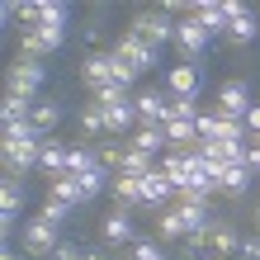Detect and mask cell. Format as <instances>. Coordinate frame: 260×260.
Returning a JSON list of instances; mask_svg holds the SVG:
<instances>
[{
    "mask_svg": "<svg viewBox=\"0 0 260 260\" xmlns=\"http://www.w3.org/2000/svg\"><path fill=\"white\" fill-rule=\"evenodd\" d=\"M128 142H133V147H142L147 156H156V161L166 156V151H171V142H166V133H161V128H147V123H137V133L128 137Z\"/></svg>",
    "mask_w": 260,
    "mask_h": 260,
    "instance_id": "44dd1931",
    "label": "cell"
},
{
    "mask_svg": "<svg viewBox=\"0 0 260 260\" xmlns=\"http://www.w3.org/2000/svg\"><path fill=\"white\" fill-rule=\"evenodd\" d=\"M109 52L118 57V62H128V67H133L137 76H147L151 67H156V48H151V43H142L137 34H128V28H123V38H118Z\"/></svg>",
    "mask_w": 260,
    "mask_h": 260,
    "instance_id": "52a82bcc",
    "label": "cell"
},
{
    "mask_svg": "<svg viewBox=\"0 0 260 260\" xmlns=\"http://www.w3.org/2000/svg\"><path fill=\"white\" fill-rule=\"evenodd\" d=\"M0 260H24V255H19V251H5V255H0Z\"/></svg>",
    "mask_w": 260,
    "mask_h": 260,
    "instance_id": "8d00e7d4",
    "label": "cell"
},
{
    "mask_svg": "<svg viewBox=\"0 0 260 260\" xmlns=\"http://www.w3.org/2000/svg\"><path fill=\"white\" fill-rule=\"evenodd\" d=\"M81 137H85V142H100V137H109V123H104V104L90 100L85 109H81Z\"/></svg>",
    "mask_w": 260,
    "mask_h": 260,
    "instance_id": "7402d4cb",
    "label": "cell"
},
{
    "mask_svg": "<svg viewBox=\"0 0 260 260\" xmlns=\"http://www.w3.org/2000/svg\"><path fill=\"white\" fill-rule=\"evenodd\" d=\"M57 123H62V104H57V100H38V104H34V128H38L43 137H52Z\"/></svg>",
    "mask_w": 260,
    "mask_h": 260,
    "instance_id": "cb8c5ba5",
    "label": "cell"
},
{
    "mask_svg": "<svg viewBox=\"0 0 260 260\" xmlns=\"http://www.w3.org/2000/svg\"><path fill=\"white\" fill-rule=\"evenodd\" d=\"M222 118H246L255 109V100H251V85L241 81V76H232V81H222L218 85V104H213Z\"/></svg>",
    "mask_w": 260,
    "mask_h": 260,
    "instance_id": "8992f818",
    "label": "cell"
},
{
    "mask_svg": "<svg viewBox=\"0 0 260 260\" xmlns=\"http://www.w3.org/2000/svg\"><path fill=\"white\" fill-rule=\"evenodd\" d=\"M43 137L34 123H19V128H5V137H0V156H5V175H28V171H38V161H43Z\"/></svg>",
    "mask_w": 260,
    "mask_h": 260,
    "instance_id": "6da1fadb",
    "label": "cell"
},
{
    "mask_svg": "<svg viewBox=\"0 0 260 260\" xmlns=\"http://www.w3.org/2000/svg\"><path fill=\"white\" fill-rule=\"evenodd\" d=\"M171 95H166L161 85H142L133 95V109H137V123H147V128H166V118H171Z\"/></svg>",
    "mask_w": 260,
    "mask_h": 260,
    "instance_id": "5b68a950",
    "label": "cell"
},
{
    "mask_svg": "<svg viewBox=\"0 0 260 260\" xmlns=\"http://www.w3.org/2000/svg\"><path fill=\"white\" fill-rule=\"evenodd\" d=\"M90 171H100V151L95 147H71L67 151V175H90Z\"/></svg>",
    "mask_w": 260,
    "mask_h": 260,
    "instance_id": "603a6c76",
    "label": "cell"
},
{
    "mask_svg": "<svg viewBox=\"0 0 260 260\" xmlns=\"http://www.w3.org/2000/svg\"><path fill=\"white\" fill-rule=\"evenodd\" d=\"M175 204V185H171V180H166V171H161V166H156V171H151L147 180H142V208H171Z\"/></svg>",
    "mask_w": 260,
    "mask_h": 260,
    "instance_id": "4fadbf2b",
    "label": "cell"
},
{
    "mask_svg": "<svg viewBox=\"0 0 260 260\" xmlns=\"http://www.w3.org/2000/svg\"><path fill=\"white\" fill-rule=\"evenodd\" d=\"M0 118H5V128L34 123V104H28V100H14V95H5V104H0Z\"/></svg>",
    "mask_w": 260,
    "mask_h": 260,
    "instance_id": "83f0119b",
    "label": "cell"
},
{
    "mask_svg": "<svg viewBox=\"0 0 260 260\" xmlns=\"http://www.w3.org/2000/svg\"><path fill=\"white\" fill-rule=\"evenodd\" d=\"M237 251H241V232L218 218L213 222V237H208V255H237Z\"/></svg>",
    "mask_w": 260,
    "mask_h": 260,
    "instance_id": "ffe728a7",
    "label": "cell"
},
{
    "mask_svg": "<svg viewBox=\"0 0 260 260\" xmlns=\"http://www.w3.org/2000/svg\"><path fill=\"white\" fill-rule=\"evenodd\" d=\"M199 114H204V109H199V100H175L171 104V118H189V123H199Z\"/></svg>",
    "mask_w": 260,
    "mask_h": 260,
    "instance_id": "d6a6232c",
    "label": "cell"
},
{
    "mask_svg": "<svg viewBox=\"0 0 260 260\" xmlns=\"http://www.w3.org/2000/svg\"><path fill=\"white\" fill-rule=\"evenodd\" d=\"M133 95H137V90H128V85L109 81V85H100L90 100H95V104H104V109H114V104H133Z\"/></svg>",
    "mask_w": 260,
    "mask_h": 260,
    "instance_id": "f1b7e54d",
    "label": "cell"
},
{
    "mask_svg": "<svg viewBox=\"0 0 260 260\" xmlns=\"http://www.w3.org/2000/svg\"><path fill=\"white\" fill-rule=\"evenodd\" d=\"M213 142H251L246 118H222L218 114V133H213Z\"/></svg>",
    "mask_w": 260,
    "mask_h": 260,
    "instance_id": "f546056e",
    "label": "cell"
},
{
    "mask_svg": "<svg viewBox=\"0 0 260 260\" xmlns=\"http://www.w3.org/2000/svg\"><path fill=\"white\" fill-rule=\"evenodd\" d=\"M100 241H104V246H128L133 251V241H137V232H133V213L128 208H109V213H104V222H100Z\"/></svg>",
    "mask_w": 260,
    "mask_h": 260,
    "instance_id": "9c48e42d",
    "label": "cell"
},
{
    "mask_svg": "<svg viewBox=\"0 0 260 260\" xmlns=\"http://www.w3.org/2000/svg\"><path fill=\"white\" fill-rule=\"evenodd\" d=\"M62 43H67V24H38V28H24L19 57H28V62H43V57H52Z\"/></svg>",
    "mask_w": 260,
    "mask_h": 260,
    "instance_id": "277c9868",
    "label": "cell"
},
{
    "mask_svg": "<svg viewBox=\"0 0 260 260\" xmlns=\"http://www.w3.org/2000/svg\"><path fill=\"white\" fill-rule=\"evenodd\" d=\"M241 166H246V171L260 180V142H251V147H246V161H241Z\"/></svg>",
    "mask_w": 260,
    "mask_h": 260,
    "instance_id": "d590c367",
    "label": "cell"
},
{
    "mask_svg": "<svg viewBox=\"0 0 260 260\" xmlns=\"http://www.w3.org/2000/svg\"><path fill=\"white\" fill-rule=\"evenodd\" d=\"M156 237H161V241H185V218H180L175 204L156 213Z\"/></svg>",
    "mask_w": 260,
    "mask_h": 260,
    "instance_id": "484cf974",
    "label": "cell"
},
{
    "mask_svg": "<svg viewBox=\"0 0 260 260\" xmlns=\"http://www.w3.org/2000/svg\"><path fill=\"white\" fill-rule=\"evenodd\" d=\"M48 199H57V204H67V208L85 204V194H81V180H76V175H62V180H52V185H48Z\"/></svg>",
    "mask_w": 260,
    "mask_h": 260,
    "instance_id": "4316f807",
    "label": "cell"
},
{
    "mask_svg": "<svg viewBox=\"0 0 260 260\" xmlns=\"http://www.w3.org/2000/svg\"><path fill=\"white\" fill-rule=\"evenodd\" d=\"M43 81H48V67H43V62H28V57H19V62L5 71V95L38 104V100H43Z\"/></svg>",
    "mask_w": 260,
    "mask_h": 260,
    "instance_id": "7a4b0ae2",
    "label": "cell"
},
{
    "mask_svg": "<svg viewBox=\"0 0 260 260\" xmlns=\"http://www.w3.org/2000/svg\"><path fill=\"white\" fill-rule=\"evenodd\" d=\"M67 213H71L67 204H57V199H43L38 218H43V222H52V227H62V222H67Z\"/></svg>",
    "mask_w": 260,
    "mask_h": 260,
    "instance_id": "4dcf8cb0",
    "label": "cell"
},
{
    "mask_svg": "<svg viewBox=\"0 0 260 260\" xmlns=\"http://www.w3.org/2000/svg\"><path fill=\"white\" fill-rule=\"evenodd\" d=\"M166 260H171V255H166Z\"/></svg>",
    "mask_w": 260,
    "mask_h": 260,
    "instance_id": "ab89813d",
    "label": "cell"
},
{
    "mask_svg": "<svg viewBox=\"0 0 260 260\" xmlns=\"http://www.w3.org/2000/svg\"><path fill=\"white\" fill-rule=\"evenodd\" d=\"M128 34H137L142 43H151V48H166V43H175V19L166 14L161 5H151V10H137L133 14V24H128Z\"/></svg>",
    "mask_w": 260,
    "mask_h": 260,
    "instance_id": "3957f363",
    "label": "cell"
},
{
    "mask_svg": "<svg viewBox=\"0 0 260 260\" xmlns=\"http://www.w3.org/2000/svg\"><path fill=\"white\" fill-rule=\"evenodd\" d=\"M48 260H85V251H81V246H71V241H62V246H57Z\"/></svg>",
    "mask_w": 260,
    "mask_h": 260,
    "instance_id": "836d02e7",
    "label": "cell"
},
{
    "mask_svg": "<svg viewBox=\"0 0 260 260\" xmlns=\"http://www.w3.org/2000/svg\"><path fill=\"white\" fill-rule=\"evenodd\" d=\"M109 194H114V208H142V180H133V175H114L109 180Z\"/></svg>",
    "mask_w": 260,
    "mask_h": 260,
    "instance_id": "e0dca14e",
    "label": "cell"
},
{
    "mask_svg": "<svg viewBox=\"0 0 260 260\" xmlns=\"http://www.w3.org/2000/svg\"><path fill=\"white\" fill-rule=\"evenodd\" d=\"M241 260H260V237H241Z\"/></svg>",
    "mask_w": 260,
    "mask_h": 260,
    "instance_id": "e575fe53",
    "label": "cell"
},
{
    "mask_svg": "<svg viewBox=\"0 0 260 260\" xmlns=\"http://www.w3.org/2000/svg\"><path fill=\"white\" fill-rule=\"evenodd\" d=\"M118 260H133V255H118Z\"/></svg>",
    "mask_w": 260,
    "mask_h": 260,
    "instance_id": "f35d334b",
    "label": "cell"
},
{
    "mask_svg": "<svg viewBox=\"0 0 260 260\" xmlns=\"http://www.w3.org/2000/svg\"><path fill=\"white\" fill-rule=\"evenodd\" d=\"M251 185H255V175L246 171V166H227V171L218 175V194H222V199H241V194H251Z\"/></svg>",
    "mask_w": 260,
    "mask_h": 260,
    "instance_id": "ac0fdd59",
    "label": "cell"
},
{
    "mask_svg": "<svg viewBox=\"0 0 260 260\" xmlns=\"http://www.w3.org/2000/svg\"><path fill=\"white\" fill-rule=\"evenodd\" d=\"M156 166H161L156 156H147L142 147H133V142H128V147H123V161H118V175H133V180H147L151 171H156Z\"/></svg>",
    "mask_w": 260,
    "mask_h": 260,
    "instance_id": "2e32d148",
    "label": "cell"
},
{
    "mask_svg": "<svg viewBox=\"0 0 260 260\" xmlns=\"http://www.w3.org/2000/svg\"><path fill=\"white\" fill-rule=\"evenodd\" d=\"M67 151H71V147H67V142H57V137H48V142H43V161H38V171L48 175V185L67 175Z\"/></svg>",
    "mask_w": 260,
    "mask_h": 260,
    "instance_id": "9a60e30c",
    "label": "cell"
},
{
    "mask_svg": "<svg viewBox=\"0 0 260 260\" xmlns=\"http://www.w3.org/2000/svg\"><path fill=\"white\" fill-rule=\"evenodd\" d=\"M255 34H260V19H255V10L251 14H241V19H232L227 24V43H237V48H246V43H255Z\"/></svg>",
    "mask_w": 260,
    "mask_h": 260,
    "instance_id": "d4e9b609",
    "label": "cell"
},
{
    "mask_svg": "<svg viewBox=\"0 0 260 260\" xmlns=\"http://www.w3.org/2000/svg\"><path fill=\"white\" fill-rule=\"evenodd\" d=\"M166 95L171 100H199V62H180L166 71Z\"/></svg>",
    "mask_w": 260,
    "mask_h": 260,
    "instance_id": "8fae6325",
    "label": "cell"
},
{
    "mask_svg": "<svg viewBox=\"0 0 260 260\" xmlns=\"http://www.w3.org/2000/svg\"><path fill=\"white\" fill-rule=\"evenodd\" d=\"M213 43V34L204 24L194 19V14H185V19H175V48L189 57V62H199V57H204V48Z\"/></svg>",
    "mask_w": 260,
    "mask_h": 260,
    "instance_id": "30bf717a",
    "label": "cell"
},
{
    "mask_svg": "<svg viewBox=\"0 0 260 260\" xmlns=\"http://www.w3.org/2000/svg\"><path fill=\"white\" fill-rule=\"evenodd\" d=\"M189 14H194V19L204 24V28H208L213 38H222V34H227V14H222V0H194V10H189Z\"/></svg>",
    "mask_w": 260,
    "mask_h": 260,
    "instance_id": "d6986e66",
    "label": "cell"
},
{
    "mask_svg": "<svg viewBox=\"0 0 260 260\" xmlns=\"http://www.w3.org/2000/svg\"><path fill=\"white\" fill-rule=\"evenodd\" d=\"M128 255H133V260H166V251L156 246V241H147V237H137Z\"/></svg>",
    "mask_w": 260,
    "mask_h": 260,
    "instance_id": "1f68e13d",
    "label": "cell"
},
{
    "mask_svg": "<svg viewBox=\"0 0 260 260\" xmlns=\"http://www.w3.org/2000/svg\"><path fill=\"white\" fill-rule=\"evenodd\" d=\"M19 246H24V255H52L62 241H57V227L52 222L28 218V222H19Z\"/></svg>",
    "mask_w": 260,
    "mask_h": 260,
    "instance_id": "ba28073f",
    "label": "cell"
},
{
    "mask_svg": "<svg viewBox=\"0 0 260 260\" xmlns=\"http://www.w3.org/2000/svg\"><path fill=\"white\" fill-rule=\"evenodd\" d=\"M114 67H118V57H114V52H90L85 62H81V81H85L90 95H95L100 85H109V81H114Z\"/></svg>",
    "mask_w": 260,
    "mask_h": 260,
    "instance_id": "7c38bea8",
    "label": "cell"
},
{
    "mask_svg": "<svg viewBox=\"0 0 260 260\" xmlns=\"http://www.w3.org/2000/svg\"><path fill=\"white\" fill-rule=\"evenodd\" d=\"M0 213H5V232H14L19 213H24V180L19 175H5V185H0Z\"/></svg>",
    "mask_w": 260,
    "mask_h": 260,
    "instance_id": "5bb4252c",
    "label": "cell"
},
{
    "mask_svg": "<svg viewBox=\"0 0 260 260\" xmlns=\"http://www.w3.org/2000/svg\"><path fill=\"white\" fill-rule=\"evenodd\" d=\"M255 222H260V199H255Z\"/></svg>",
    "mask_w": 260,
    "mask_h": 260,
    "instance_id": "74e56055",
    "label": "cell"
}]
</instances>
